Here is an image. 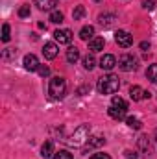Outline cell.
<instances>
[{
	"label": "cell",
	"mask_w": 157,
	"mask_h": 159,
	"mask_svg": "<svg viewBox=\"0 0 157 159\" xmlns=\"http://www.w3.org/2000/svg\"><path fill=\"white\" fill-rule=\"evenodd\" d=\"M96 89L100 94H115L118 89H120V81L118 76L115 74H107V76H102L96 83Z\"/></svg>",
	"instance_id": "cell-1"
},
{
	"label": "cell",
	"mask_w": 157,
	"mask_h": 159,
	"mask_svg": "<svg viewBox=\"0 0 157 159\" xmlns=\"http://www.w3.org/2000/svg\"><path fill=\"white\" fill-rule=\"evenodd\" d=\"M89 135H91V126L89 124H81V126H78L74 129V133L70 137L65 139V143L69 146H81V144H85L89 141Z\"/></svg>",
	"instance_id": "cell-2"
},
{
	"label": "cell",
	"mask_w": 157,
	"mask_h": 159,
	"mask_svg": "<svg viewBox=\"0 0 157 159\" xmlns=\"http://www.w3.org/2000/svg\"><path fill=\"white\" fill-rule=\"evenodd\" d=\"M48 94L52 98H63L67 94V81L61 76H54L50 80V85H48Z\"/></svg>",
	"instance_id": "cell-3"
},
{
	"label": "cell",
	"mask_w": 157,
	"mask_h": 159,
	"mask_svg": "<svg viewBox=\"0 0 157 159\" xmlns=\"http://www.w3.org/2000/svg\"><path fill=\"white\" fill-rule=\"evenodd\" d=\"M118 67H120V70H124V72H131V70L137 69V59H135L131 54H124V56H120V59H118Z\"/></svg>",
	"instance_id": "cell-4"
},
{
	"label": "cell",
	"mask_w": 157,
	"mask_h": 159,
	"mask_svg": "<svg viewBox=\"0 0 157 159\" xmlns=\"http://www.w3.org/2000/svg\"><path fill=\"white\" fill-rule=\"evenodd\" d=\"M115 41H117L118 46L129 48V46L133 44V35H131L129 32H126V30H118L117 34H115Z\"/></svg>",
	"instance_id": "cell-5"
},
{
	"label": "cell",
	"mask_w": 157,
	"mask_h": 159,
	"mask_svg": "<svg viewBox=\"0 0 157 159\" xmlns=\"http://www.w3.org/2000/svg\"><path fill=\"white\" fill-rule=\"evenodd\" d=\"M24 69L26 70H30V72H34V70H39V67H41V63H39V59L34 56V54H28V56H24Z\"/></svg>",
	"instance_id": "cell-6"
},
{
	"label": "cell",
	"mask_w": 157,
	"mask_h": 159,
	"mask_svg": "<svg viewBox=\"0 0 157 159\" xmlns=\"http://www.w3.org/2000/svg\"><path fill=\"white\" fill-rule=\"evenodd\" d=\"M54 39L59 44H69L72 41V32L70 30H56L54 32Z\"/></svg>",
	"instance_id": "cell-7"
},
{
	"label": "cell",
	"mask_w": 157,
	"mask_h": 159,
	"mask_svg": "<svg viewBox=\"0 0 157 159\" xmlns=\"http://www.w3.org/2000/svg\"><path fill=\"white\" fill-rule=\"evenodd\" d=\"M129 96H131V100L133 102H139V100H142V98H150V93H146L142 87H139V85H133L131 89H129Z\"/></svg>",
	"instance_id": "cell-8"
},
{
	"label": "cell",
	"mask_w": 157,
	"mask_h": 159,
	"mask_svg": "<svg viewBox=\"0 0 157 159\" xmlns=\"http://www.w3.org/2000/svg\"><path fill=\"white\" fill-rule=\"evenodd\" d=\"M100 67H102L104 70H111V69H115V67H117V57L111 56V54L102 56V59H100Z\"/></svg>",
	"instance_id": "cell-9"
},
{
	"label": "cell",
	"mask_w": 157,
	"mask_h": 159,
	"mask_svg": "<svg viewBox=\"0 0 157 159\" xmlns=\"http://www.w3.org/2000/svg\"><path fill=\"white\" fill-rule=\"evenodd\" d=\"M43 54H44L46 59H54V57L59 54V48H57L56 43H46V44L43 46Z\"/></svg>",
	"instance_id": "cell-10"
},
{
	"label": "cell",
	"mask_w": 157,
	"mask_h": 159,
	"mask_svg": "<svg viewBox=\"0 0 157 159\" xmlns=\"http://www.w3.org/2000/svg\"><path fill=\"white\" fill-rule=\"evenodd\" d=\"M102 144H105V139H104V137H92V139L87 141V146L83 148V154H87L89 150L98 148V146H102Z\"/></svg>",
	"instance_id": "cell-11"
},
{
	"label": "cell",
	"mask_w": 157,
	"mask_h": 159,
	"mask_svg": "<svg viewBox=\"0 0 157 159\" xmlns=\"http://www.w3.org/2000/svg\"><path fill=\"white\" fill-rule=\"evenodd\" d=\"M35 6L43 11H54V7L57 6V0H35Z\"/></svg>",
	"instance_id": "cell-12"
},
{
	"label": "cell",
	"mask_w": 157,
	"mask_h": 159,
	"mask_svg": "<svg viewBox=\"0 0 157 159\" xmlns=\"http://www.w3.org/2000/svg\"><path fill=\"white\" fill-rule=\"evenodd\" d=\"M54 154H56V152H54V143H52V141H46V143L41 146V156L44 159H48V157H54Z\"/></svg>",
	"instance_id": "cell-13"
},
{
	"label": "cell",
	"mask_w": 157,
	"mask_h": 159,
	"mask_svg": "<svg viewBox=\"0 0 157 159\" xmlns=\"http://www.w3.org/2000/svg\"><path fill=\"white\" fill-rule=\"evenodd\" d=\"M126 111H128V109H120V107H115V106H109V109H107L109 117L115 119V120H122L126 117Z\"/></svg>",
	"instance_id": "cell-14"
},
{
	"label": "cell",
	"mask_w": 157,
	"mask_h": 159,
	"mask_svg": "<svg viewBox=\"0 0 157 159\" xmlns=\"http://www.w3.org/2000/svg\"><path fill=\"white\" fill-rule=\"evenodd\" d=\"M104 44H105V41L102 37H94V39L89 41V50L91 52H100V50H104Z\"/></svg>",
	"instance_id": "cell-15"
},
{
	"label": "cell",
	"mask_w": 157,
	"mask_h": 159,
	"mask_svg": "<svg viewBox=\"0 0 157 159\" xmlns=\"http://www.w3.org/2000/svg\"><path fill=\"white\" fill-rule=\"evenodd\" d=\"M79 39H83V41L94 39V28H92V26H83V28L79 30Z\"/></svg>",
	"instance_id": "cell-16"
},
{
	"label": "cell",
	"mask_w": 157,
	"mask_h": 159,
	"mask_svg": "<svg viewBox=\"0 0 157 159\" xmlns=\"http://www.w3.org/2000/svg\"><path fill=\"white\" fill-rule=\"evenodd\" d=\"M98 20H100V24H102L104 28H107V26L113 24V20H117V17H115V13H105V15H100Z\"/></svg>",
	"instance_id": "cell-17"
},
{
	"label": "cell",
	"mask_w": 157,
	"mask_h": 159,
	"mask_svg": "<svg viewBox=\"0 0 157 159\" xmlns=\"http://www.w3.org/2000/svg\"><path fill=\"white\" fill-rule=\"evenodd\" d=\"M78 59H79V50L76 46H70V48L67 50V61H69V63H76Z\"/></svg>",
	"instance_id": "cell-18"
},
{
	"label": "cell",
	"mask_w": 157,
	"mask_h": 159,
	"mask_svg": "<svg viewBox=\"0 0 157 159\" xmlns=\"http://www.w3.org/2000/svg\"><path fill=\"white\" fill-rule=\"evenodd\" d=\"M139 148H141V152H150V139L146 137V135H141L139 137Z\"/></svg>",
	"instance_id": "cell-19"
},
{
	"label": "cell",
	"mask_w": 157,
	"mask_h": 159,
	"mask_svg": "<svg viewBox=\"0 0 157 159\" xmlns=\"http://www.w3.org/2000/svg\"><path fill=\"white\" fill-rule=\"evenodd\" d=\"M50 22H54V24H61V22H63V13H61L59 9L50 11Z\"/></svg>",
	"instance_id": "cell-20"
},
{
	"label": "cell",
	"mask_w": 157,
	"mask_h": 159,
	"mask_svg": "<svg viewBox=\"0 0 157 159\" xmlns=\"http://www.w3.org/2000/svg\"><path fill=\"white\" fill-rule=\"evenodd\" d=\"M126 124H128L131 129H141V128H142V122L137 119V117H128V119H126Z\"/></svg>",
	"instance_id": "cell-21"
},
{
	"label": "cell",
	"mask_w": 157,
	"mask_h": 159,
	"mask_svg": "<svg viewBox=\"0 0 157 159\" xmlns=\"http://www.w3.org/2000/svg\"><path fill=\"white\" fill-rule=\"evenodd\" d=\"M146 78L150 80L152 83H157V65H150L146 70Z\"/></svg>",
	"instance_id": "cell-22"
},
{
	"label": "cell",
	"mask_w": 157,
	"mask_h": 159,
	"mask_svg": "<svg viewBox=\"0 0 157 159\" xmlns=\"http://www.w3.org/2000/svg\"><path fill=\"white\" fill-rule=\"evenodd\" d=\"M94 63H96V59H94L92 54H89V56L83 57V67H85L87 70H92V69H94Z\"/></svg>",
	"instance_id": "cell-23"
},
{
	"label": "cell",
	"mask_w": 157,
	"mask_h": 159,
	"mask_svg": "<svg viewBox=\"0 0 157 159\" xmlns=\"http://www.w3.org/2000/svg\"><path fill=\"white\" fill-rule=\"evenodd\" d=\"M111 106L120 107V109H128V102H126L124 98H120V96H113V102H111Z\"/></svg>",
	"instance_id": "cell-24"
},
{
	"label": "cell",
	"mask_w": 157,
	"mask_h": 159,
	"mask_svg": "<svg viewBox=\"0 0 157 159\" xmlns=\"http://www.w3.org/2000/svg\"><path fill=\"white\" fill-rule=\"evenodd\" d=\"M83 15H85V7H83V6H76L74 11H72V19H74V20H79Z\"/></svg>",
	"instance_id": "cell-25"
},
{
	"label": "cell",
	"mask_w": 157,
	"mask_h": 159,
	"mask_svg": "<svg viewBox=\"0 0 157 159\" xmlns=\"http://www.w3.org/2000/svg\"><path fill=\"white\" fill-rule=\"evenodd\" d=\"M52 159H74V157H72L70 152H67V150H59V152L54 154V157Z\"/></svg>",
	"instance_id": "cell-26"
},
{
	"label": "cell",
	"mask_w": 157,
	"mask_h": 159,
	"mask_svg": "<svg viewBox=\"0 0 157 159\" xmlns=\"http://www.w3.org/2000/svg\"><path fill=\"white\" fill-rule=\"evenodd\" d=\"M9 37H11V35H9V24H4V26H2V41L7 43Z\"/></svg>",
	"instance_id": "cell-27"
},
{
	"label": "cell",
	"mask_w": 157,
	"mask_h": 159,
	"mask_svg": "<svg viewBox=\"0 0 157 159\" xmlns=\"http://www.w3.org/2000/svg\"><path fill=\"white\" fill-rule=\"evenodd\" d=\"M28 15H30V6H22V7L19 9V17L24 19V17H28Z\"/></svg>",
	"instance_id": "cell-28"
},
{
	"label": "cell",
	"mask_w": 157,
	"mask_h": 159,
	"mask_svg": "<svg viewBox=\"0 0 157 159\" xmlns=\"http://www.w3.org/2000/svg\"><path fill=\"white\" fill-rule=\"evenodd\" d=\"M37 72H39V74L43 76V78H46V76L50 74V69H48L46 65H41V67H39V70H37Z\"/></svg>",
	"instance_id": "cell-29"
},
{
	"label": "cell",
	"mask_w": 157,
	"mask_h": 159,
	"mask_svg": "<svg viewBox=\"0 0 157 159\" xmlns=\"http://www.w3.org/2000/svg\"><path fill=\"white\" fill-rule=\"evenodd\" d=\"M144 9H154L155 7V0H144Z\"/></svg>",
	"instance_id": "cell-30"
},
{
	"label": "cell",
	"mask_w": 157,
	"mask_h": 159,
	"mask_svg": "<svg viewBox=\"0 0 157 159\" xmlns=\"http://www.w3.org/2000/svg\"><path fill=\"white\" fill-rule=\"evenodd\" d=\"M124 154H126V159H139L137 152H133V150H126Z\"/></svg>",
	"instance_id": "cell-31"
},
{
	"label": "cell",
	"mask_w": 157,
	"mask_h": 159,
	"mask_svg": "<svg viewBox=\"0 0 157 159\" xmlns=\"http://www.w3.org/2000/svg\"><path fill=\"white\" fill-rule=\"evenodd\" d=\"M91 159H111V157H109L107 154H102V152H100V154H94Z\"/></svg>",
	"instance_id": "cell-32"
},
{
	"label": "cell",
	"mask_w": 157,
	"mask_h": 159,
	"mask_svg": "<svg viewBox=\"0 0 157 159\" xmlns=\"http://www.w3.org/2000/svg\"><path fill=\"white\" fill-rule=\"evenodd\" d=\"M141 48H142V50H148V48H150V43L142 41V43H141Z\"/></svg>",
	"instance_id": "cell-33"
},
{
	"label": "cell",
	"mask_w": 157,
	"mask_h": 159,
	"mask_svg": "<svg viewBox=\"0 0 157 159\" xmlns=\"http://www.w3.org/2000/svg\"><path fill=\"white\" fill-rule=\"evenodd\" d=\"M94 2H102V0H94Z\"/></svg>",
	"instance_id": "cell-34"
},
{
	"label": "cell",
	"mask_w": 157,
	"mask_h": 159,
	"mask_svg": "<svg viewBox=\"0 0 157 159\" xmlns=\"http://www.w3.org/2000/svg\"><path fill=\"white\" fill-rule=\"evenodd\" d=\"M155 141H157V135H155Z\"/></svg>",
	"instance_id": "cell-35"
}]
</instances>
